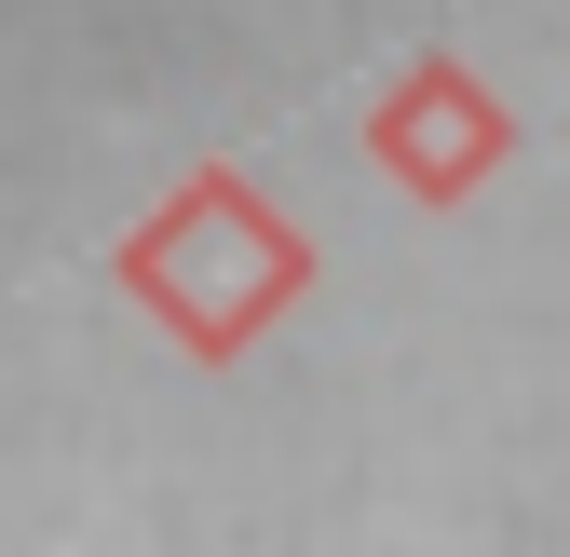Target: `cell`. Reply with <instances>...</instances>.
Here are the masks:
<instances>
[{"mask_svg":"<svg viewBox=\"0 0 570 557\" xmlns=\"http://www.w3.org/2000/svg\"><path fill=\"white\" fill-rule=\"evenodd\" d=\"M367 150L394 164V190H421V204H462V190H489V177H503L517 123H503V96H489L462 55H407V82L367 109Z\"/></svg>","mask_w":570,"mask_h":557,"instance_id":"obj_2","label":"cell"},{"mask_svg":"<svg viewBox=\"0 0 570 557\" xmlns=\"http://www.w3.org/2000/svg\"><path fill=\"white\" fill-rule=\"evenodd\" d=\"M122 286L150 300V313L190 340V354H245V340L313 286V245L272 218V190H245L232 164H204V177L164 204V218L122 245Z\"/></svg>","mask_w":570,"mask_h":557,"instance_id":"obj_1","label":"cell"}]
</instances>
